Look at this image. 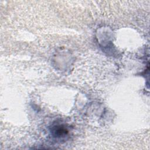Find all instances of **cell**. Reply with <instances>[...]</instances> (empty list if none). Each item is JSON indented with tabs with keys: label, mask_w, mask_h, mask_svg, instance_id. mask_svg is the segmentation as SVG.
Wrapping results in <instances>:
<instances>
[{
	"label": "cell",
	"mask_w": 150,
	"mask_h": 150,
	"mask_svg": "<svg viewBox=\"0 0 150 150\" xmlns=\"http://www.w3.org/2000/svg\"><path fill=\"white\" fill-rule=\"evenodd\" d=\"M53 132H54V135L57 136V137H62L64 135H66L67 132V130L66 129V128H64L62 127V125H57L53 127Z\"/></svg>",
	"instance_id": "obj_1"
}]
</instances>
